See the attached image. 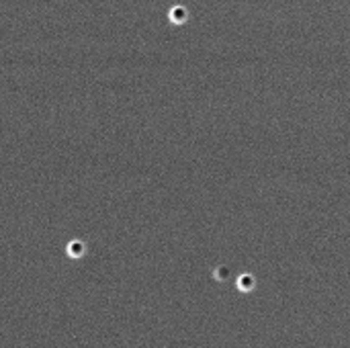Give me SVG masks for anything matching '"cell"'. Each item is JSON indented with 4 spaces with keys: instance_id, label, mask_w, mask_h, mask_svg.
Listing matches in <instances>:
<instances>
[{
    "instance_id": "1",
    "label": "cell",
    "mask_w": 350,
    "mask_h": 348,
    "mask_svg": "<svg viewBox=\"0 0 350 348\" xmlns=\"http://www.w3.org/2000/svg\"><path fill=\"white\" fill-rule=\"evenodd\" d=\"M168 17H170V21L174 23V25H182V23H186V19H189V10H186L184 6H180V4H176V6L170 8Z\"/></svg>"
},
{
    "instance_id": "2",
    "label": "cell",
    "mask_w": 350,
    "mask_h": 348,
    "mask_svg": "<svg viewBox=\"0 0 350 348\" xmlns=\"http://www.w3.org/2000/svg\"><path fill=\"white\" fill-rule=\"evenodd\" d=\"M84 252H86V246L80 240H72L68 244V254H70V258H82L84 256Z\"/></svg>"
},
{
    "instance_id": "3",
    "label": "cell",
    "mask_w": 350,
    "mask_h": 348,
    "mask_svg": "<svg viewBox=\"0 0 350 348\" xmlns=\"http://www.w3.org/2000/svg\"><path fill=\"white\" fill-rule=\"evenodd\" d=\"M254 285H256V281H254L252 274H242V276L238 278V289H240V291H244V293L252 291Z\"/></svg>"
},
{
    "instance_id": "4",
    "label": "cell",
    "mask_w": 350,
    "mask_h": 348,
    "mask_svg": "<svg viewBox=\"0 0 350 348\" xmlns=\"http://www.w3.org/2000/svg\"><path fill=\"white\" fill-rule=\"evenodd\" d=\"M213 274H215L217 281H227V278H229V269H227V266H217Z\"/></svg>"
}]
</instances>
